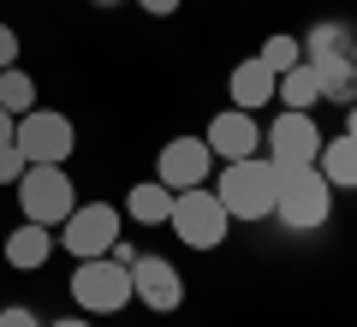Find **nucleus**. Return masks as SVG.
Instances as JSON below:
<instances>
[{
  "mask_svg": "<svg viewBox=\"0 0 357 327\" xmlns=\"http://www.w3.org/2000/svg\"><path fill=\"white\" fill-rule=\"evenodd\" d=\"M274 220H280L286 232H321L333 220V185L316 167H286L280 197H274Z\"/></svg>",
  "mask_w": 357,
  "mask_h": 327,
  "instance_id": "2",
  "label": "nucleus"
},
{
  "mask_svg": "<svg viewBox=\"0 0 357 327\" xmlns=\"http://www.w3.org/2000/svg\"><path fill=\"white\" fill-rule=\"evenodd\" d=\"M316 173L328 178L333 190H357V137H321V155H316Z\"/></svg>",
  "mask_w": 357,
  "mask_h": 327,
  "instance_id": "15",
  "label": "nucleus"
},
{
  "mask_svg": "<svg viewBox=\"0 0 357 327\" xmlns=\"http://www.w3.org/2000/svg\"><path fill=\"white\" fill-rule=\"evenodd\" d=\"M256 60H262L268 72H292V66L304 60V42H298L292 30H274V36L262 42V54H256Z\"/></svg>",
  "mask_w": 357,
  "mask_h": 327,
  "instance_id": "20",
  "label": "nucleus"
},
{
  "mask_svg": "<svg viewBox=\"0 0 357 327\" xmlns=\"http://www.w3.org/2000/svg\"><path fill=\"white\" fill-rule=\"evenodd\" d=\"M24 149H18V143H0V190H13L18 178H24Z\"/></svg>",
  "mask_w": 357,
  "mask_h": 327,
  "instance_id": "21",
  "label": "nucleus"
},
{
  "mask_svg": "<svg viewBox=\"0 0 357 327\" xmlns=\"http://www.w3.org/2000/svg\"><path fill=\"white\" fill-rule=\"evenodd\" d=\"M274 101H280V107H292V114H316V107H321L316 66H310V60H298L292 72H280V84H274Z\"/></svg>",
  "mask_w": 357,
  "mask_h": 327,
  "instance_id": "17",
  "label": "nucleus"
},
{
  "mask_svg": "<svg viewBox=\"0 0 357 327\" xmlns=\"http://www.w3.org/2000/svg\"><path fill=\"white\" fill-rule=\"evenodd\" d=\"M126 220H137V227H167V214H173V190L161 185V178H137V185L126 190Z\"/></svg>",
  "mask_w": 357,
  "mask_h": 327,
  "instance_id": "14",
  "label": "nucleus"
},
{
  "mask_svg": "<svg viewBox=\"0 0 357 327\" xmlns=\"http://www.w3.org/2000/svg\"><path fill=\"white\" fill-rule=\"evenodd\" d=\"M18 214L24 220H36V227H60L66 214L77 208V185L66 167H24V178H18Z\"/></svg>",
  "mask_w": 357,
  "mask_h": 327,
  "instance_id": "5",
  "label": "nucleus"
},
{
  "mask_svg": "<svg viewBox=\"0 0 357 327\" xmlns=\"http://www.w3.org/2000/svg\"><path fill=\"white\" fill-rule=\"evenodd\" d=\"M48 327H96V321H89V315L77 310V315H60V321H48Z\"/></svg>",
  "mask_w": 357,
  "mask_h": 327,
  "instance_id": "26",
  "label": "nucleus"
},
{
  "mask_svg": "<svg viewBox=\"0 0 357 327\" xmlns=\"http://www.w3.org/2000/svg\"><path fill=\"white\" fill-rule=\"evenodd\" d=\"M107 256H114V262H119V268H131V262H137V256H143V250H137V244H131V238H114V250H107Z\"/></svg>",
  "mask_w": 357,
  "mask_h": 327,
  "instance_id": "25",
  "label": "nucleus"
},
{
  "mask_svg": "<svg viewBox=\"0 0 357 327\" xmlns=\"http://www.w3.org/2000/svg\"><path fill=\"white\" fill-rule=\"evenodd\" d=\"M262 155L274 167H316V155H321V126H316V114H292V107H280V114L262 126Z\"/></svg>",
  "mask_w": 357,
  "mask_h": 327,
  "instance_id": "8",
  "label": "nucleus"
},
{
  "mask_svg": "<svg viewBox=\"0 0 357 327\" xmlns=\"http://www.w3.org/2000/svg\"><path fill=\"white\" fill-rule=\"evenodd\" d=\"M155 178H161L167 190H197V185H208L215 178V149H208L203 137H167L161 143V155H155Z\"/></svg>",
  "mask_w": 357,
  "mask_h": 327,
  "instance_id": "9",
  "label": "nucleus"
},
{
  "mask_svg": "<svg viewBox=\"0 0 357 327\" xmlns=\"http://www.w3.org/2000/svg\"><path fill=\"white\" fill-rule=\"evenodd\" d=\"M0 327H48V321H42L30 303H13V310H0Z\"/></svg>",
  "mask_w": 357,
  "mask_h": 327,
  "instance_id": "22",
  "label": "nucleus"
},
{
  "mask_svg": "<svg viewBox=\"0 0 357 327\" xmlns=\"http://www.w3.org/2000/svg\"><path fill=\"white\" fill-rule=\"evenodd\" d=\"M351 36L357 30L345 24V18H316L298 42H304V60H321V54H351Z\"/></svg>",
  "mask_w": 357,
  "mask_h": 327,
  "instance_id": "18",
  "label": "nucleus"
},
{
  "mask_svg": "<svg viewBox=\"0 0 357 327\" xmlns=\"http://www.w3.org/2000/svg\"><path fill=\"white\" fill-rule=\"evenodd\" d=\"M6 66H18V30L13 24H0V72Z\"/></svg>",
  "mask_w": 357,
  "mask_h": 327,
  "instance_id": "23",
  "label": "nucleus"
},
{
  "mask_svg": "<svg viewBox=\"0 0 357 327\" xmlns=\"http://www.w3.org/2000/svg\"><path fill=\"white\" fill-rule=\"evenodd\" d=\"M119 227H126V214H119L114 202H77L60 227H54V232H60L54 244H60L66 256H77V262H89V256H107V250H114Z\"/></svg>",
  "mask_w": 357,
  "mask_h": 327,
  "instance_id": "6",
  "label": "nucleus"
},
{
  "mask_svg": "<svg viewBox=\"0 0 357 327\" xmlns=\"http://www.w3.org/2000/svg\"><path fill=\"white\" fill-rule=\"evenodd\" d=\"M89 6H126V0H89Z\"/></svg>",
  "mask_w": 357,
  "mask_h": 327,
  "instance_id": "29",
  "label": "nucleus"
},
{
  "mask_svg": "<svg viewBox=\"0 0 357 327\" xmlns=\"http://www.w3.org/2000/svg\"><path fill=\"white\" fill-rule=\"evenodd\" d=\"M131 298L149 315H173V310H185V274L167 256H137L131 262Z\"/></svg>",
  "mask_w": 357,
  "mask_h": 327,
  "instance_id": "10",
  "label": "nucleus"
},
{
  "mask_svg": "<svg viewBox=\"0 0 357 327\" xmlns=\"http://www.w3.org/2000/svg\"><path fill=\"white\" fill-rule=\"evenodd\" d=\"M13 143L24 149L30 167H66V161H72V149H77V126L66 114H54V107H30V114L18 119Z\"/></svg>",
  "mask_w": 357,
  "mask_h": 327,
  "instance_id": "7",
  "label": "nucleus"
},
{
  "mask_svg": "<svg viewBox=\"0 0 357 327\" xmlns=\"http://www.w3.org/2000/svg\"><path fill=\"white\" fill-rule=\"evenodd\" d=\"M351 66H357V36H351Z\"/></svg>",
  "mask_w": 357,
  "mask_h": 327,
  "instance_id": "30",
  "label": "nucleus"
},
{
  "mask_svg": "<svg viewBox=\"0 0 357 327\" xmlns=\"http://www.w3.org/2000/svg\"><path fill=\"white\" fill-rule=\"evenodd\" d=\"M203 143L215 149V161H244V155H262V119L244 114V107H220L203 126Z\"/></svg>",
  "mask_w": 357,
  "mask_h": 327,
  "instance_id": "11",
  "label": "nucleus"
},
{
  "mask_svg": "<svg viewBox=\"0 0 357 327\" xmlns=\"http://www.w3.org/2000/svg\"><path fill=\"white\" fill-rule=\"evenodd\" d=\"M167 227H173V238L185 244V250H220L227 232H232V214L220 208V197L208 185H197V190H173Z\"/></svg>",
  "mask_w": 357,
  "mask_h": 327,
  "instance_id": "3",
  "label": "nucleus"
},
{
  "mask_svg": "<svg viewBox=\"0 0 357 327\" xmlns=\"http://www.w3.org/2000/svg\"><path fill=\"white\" fill-rule=\"evenodd\" d=\"M345 137H357V101L345 107Z\"/></svg>",
  "mask_w": 357,
  "mask_h": 327,
  "instance_id": "28",
  "label": "nucleus"
},
{
  "mask_svg": "<svg viewBox=\"0 0 357 327\" xmlns=\"http://www.w3.org/2000/svg\"><path fill=\"white\" fill-rule=\"evenodd\" d=\"M208 190L220 197V208L232 220H274V197H280V167L268 155H244V161H220V173L208 178Z\"/></svg>",
  "mask_w": 357,
  "mask_h": 327,
  "instance_id": "1",
  "label": "nucleus"
},
{
  "mask_svg": "<svg viewBox=\"0 0 357 327\" xmlns=\"http://www.w3.org/2000/svg\"><path fill=\"white\" fill-rule=\"evenodd\" d=\"M131 6H143L149 18H173L178 6H185V0H131Z\"/></svg>",
  "mask_w": 357,
  "mask_h": 327,
  "instance_id": "24",
  "label": "nucleus"
},
{
  "mask_svg": "<svg viewBox=\"0 0 357 327\" xmlns=\"http://www.w3.org/2000/svg\"><path fill=\"white\" fill-rule=\"evenodd\" d=\"M72 303L84 315H119V310H131V268H119L114 256H89V262H77L72 268Z\"/></svg>",
  "mask_w": 357,
  "mask_h": 327,
  "instance_id": "4",
  "label": "nucleus"
},
{
  "mask_svg": "<svg viewBox=\"0 0 357 327\" xmlns=\"http://www.w3.org/2000/svg\"><path fill=\"white\" fill-rule=\"evenodd\" d=\"M310 66H316L321 101H333V107H351V101H357V66H351V54H321V60H310Z\"/></svg>",
  "mask_w": 357,
  "mask_h": 327,
  "instance_id": "16",
  "label": "nucleus"
},
{
  "mask_svg": "<svg viewBox=\"0 0 357 327\" xmlns=\"http://www.w3.org/2000/svg\"><path fill=\"white\" fill-rule=\"evenodd\" d=\"M13 131H18V119L6 114V107H0V143H13Z\"/></svg>",
  "mask_w": 357,
  "mask_h": 327,
  "instance_id": "27",
  "label": "nucleus"
},
{
  "mask_svg": "<svg viewBox=\"0 0 357 327\" xmlns=\"http://www.w3.org/2000/svg\"><path fill=\"white\" fill-rule=\"evenodd\" d=\"M0 256H6V268H18V274H36V268H48V256H54V227L18 220V227L6 232V244H0Z\"/></svg>",
  "mask_w": 357,
  "mask_h": 327,
  "instance_id": "12",
  "label": "nucleus"
},
{
  "mask_svg": "<svg viewBox=\"0 0 357 327\" xmlns=\"http://www.w3.org/2000/svg\"><path fill=\"white\" fill-rule=\"evenodd\" d=\"M274 84H280V72H268L262 60H238L232 66V77H227V96H232V107H244V114H262L268 101H274Z\"/></svg>",
  "mask_w": 357,
  "mask_h": 327,
  "instance_id": "13",
  "label": "nucleus"
},
{
  "mask_svg": "<svg viewBox=\"0 0 357 327\" xmlns=\"http://www.w3.org/2000/svg\"><path fill=\"white\" fill-rule=\"evenodd\" d=\"M42 89H36V77L24 72V66H6V72H0V107H6V114L13 119H24L30 107H42Z\"/></svg>",
  "mask_w": 357,
  "mask_h": 327,
  "instance_id": "19",
  "label": "nucleus"
}]
</instances>
